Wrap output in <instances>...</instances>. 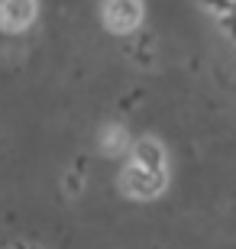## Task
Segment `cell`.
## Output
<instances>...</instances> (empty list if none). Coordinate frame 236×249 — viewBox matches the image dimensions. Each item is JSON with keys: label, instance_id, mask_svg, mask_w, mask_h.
I'll list each match as a JSON object with an SVG mask.
<instances>
[{"label": "cell", "instance_id": "1", "mask_svg": "<svg viewBox=\"0 0 236 249\" xmlns=\"http://www.w3.org/2000/svg\"><path fill=\"white\" fill-rule=\"evenodd\" d=\"M165 185H168V172H149V168L136 165V162H129L120 172V188L133 201H152V197H159L165 191Z\"/></svg>", "mask_w": 236, "mask_h": 249}, {"label": "cell", "instance_id": "2", "mask_svg": "<svg viewBox=\"0 0 236 249\" xmlns=\"http://www.w3.org/2000/svg\"><path fill=\"white\" fill-rule=\"evenodd\" d=\"M143 17H145V7L143 0H104L100 7V19L110 33L117 36H129L143 26Z\"/></svg>", "mask_w": 236, "mask_h": 249}, {"label": "cell", "instance_id": "3", "mask_svg": "<svg viewBox=\"0 0 236 249\" xmlns=\"http://www.w3.org/2000/svg\"><path fill=\"white\" fill-rule=\"evenodd\" d=\"M39 3L36 0H0V29L3 33H23L36 23Z\"/></svg>", "mask_w": 236, "mask_h": 249}, {"label": "cell", "instance_id": "4", "mask_svg": "<svg viewBox=\"0 0 236 249\" xmlns=\"http://www.w3.org/2000/svg\"><path fill=\"white\" fill-rule=\"evenodd\" d=\"M129 162H136V165L149 168V172H165V149L159 139L145 136V139H136L133 146H129Z\"/></svg>", "mask_w": 236, "mask_h": 249}, {"label": "cell", "instance_id": "5", "mask_svg": "<svg viewBox=\"0 0 236 249\" xmlns=\"http://www.w3.org/2000/svg\"><path fill=\"white\" fill-rule=\"evenodd\" d=\"M129 146L133 142H129V133L123 126H107L100 133V152L104 156H123Z\"/></svg>", "mask_w": 236, "mask_h": 249}, {"label": "cell", "instance_id": "6", "mask_svg": "<svg viewBox=\"0 0 236 249\" xmlns=\"http://www.w3.org/2000/svg\"><path fill=\"white\" fill-rule=\"evenodd\" d=\"M78 181H81L78 175H68V191H72V194H78V191H81V185H78Z\"/></svg>", "mask_w": 236, "mask_h": 249}, {"label": "cell", "instance_id": "7", "mask_svg": "<svg viewBox=\"0 0 236 249\" xmlns=\"http://www.w3.org/2000/svg\"><path fill=\"white\" fill-rule=\"evenodd\" d=\"M233 13H236V0H233Z\"/></svg>", "mask_w": 236, "mask_h": 249}]
</instances>
